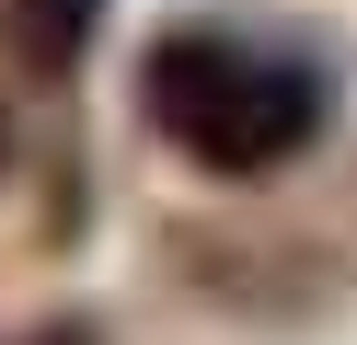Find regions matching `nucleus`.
I'll return each mask as SVG.
<instances>
[{
	"mask_svg": "<svg viewBox=\"0 0 357 345\" xmlns=\"http://www.w3.org/2000/svg\"><path fill=\"white\" fill-rule=\"evenodd\" d=\"M139 115L173 161L219 184H265L334 127V92L311 58H277L242 23H162L139 58Z\"/></svg>",
	"mask_w": 357,
	"mask_h": 345,
	"instance_id": "obj_1",
	"label": "nucleus"
},
{
	"mask_svg": "<svg viewBox=\"0 0 357 345\" xmlns=\"http://www.w3.org/2000/svg\"><path fill=\"white\" fill-rule=\"evenodd\" d=\"M93 35H104V0H12V58L35 81H70L93 58Z\"/></svg>",
	"mask_w": 357,
	"mask_h": 345,
	"instance_id": "obj_2",
	"label": "nucleus"
},
{
	"mask_svg": "<svg viewBox=\"0 0 357 345\" xmlns=\"http://www.w3.org/2000/svg\"><path fill=\"white\" fill-rule=\"evenodd\" d=\"M24 345H104V334H93V322H81V311H58V322H35Z\"/></svg>",
	"mask_w": 357,
	"mask_h": 345,
	"instance_id": "obj_3",
	"label": "nucleus"
},
{
	"mask_svg": "<svg viewBox=\"0 0 357 345\" xmlns=\"http://www.w3.org/2000/svg\"><path fill=\"white\" fill-rule=\"evenodd\" d=\"M0 161H12V115H0Z\"/></svg>",
	"mask_w": 357,
	"mask_h": 345,
	"instance_id": "obj_4",
	"label": "nucleus"
}]
</instances>
